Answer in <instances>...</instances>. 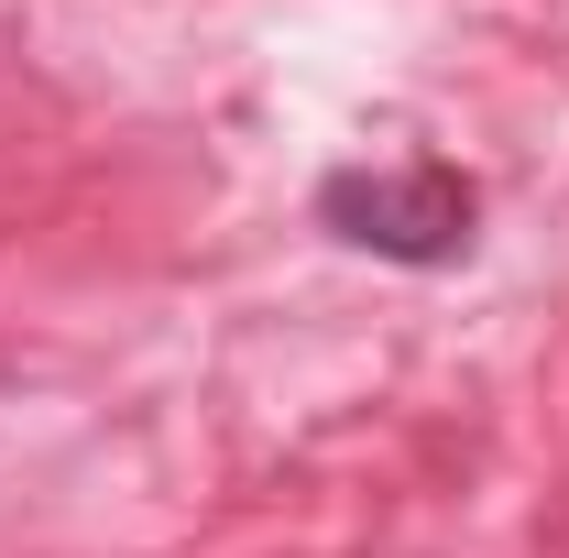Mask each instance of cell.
<instances>
[{"label": "cell", "mask_w": 569, "mask_h": 558, "mask_svg": "<svg viewBox=\"0 0 569 558\" xmlns=\"http://www.w3.org/2000/svg\"><path fill=\"white\" fill-rule=\"evenodd\" d=\"M471 176L460 165H340V176H318V230L329 241H351L372 263H406V275H438V263H460L471 252Z\"/></svg>", "instance_id": "1"}]
</instances>
